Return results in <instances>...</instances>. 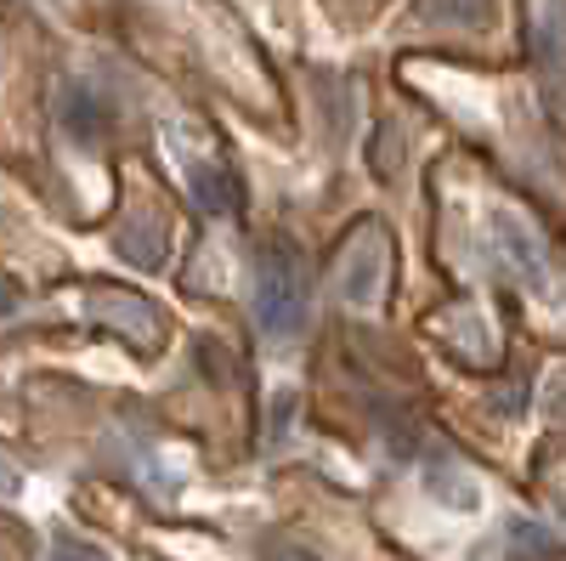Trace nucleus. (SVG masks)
<instances>
[{"mask_svg":"<svg viewBox=\"0 0 566 561\" xmlns=\"http://www.w3.org/2000/svg\"><path fill=\"white\" fill-rule=\"evenodd\" d=\"M63 120H69L74 136H97V131H103V103H97V97H85V91L74 85L69 97H63Z\"/></svg>","mask_w":566,"mask_h":561,"instance_id":"7","label":"nucleus"},{"mask_svg":"<svg viewBox=\"0 0 566 561\" xmlns=\"http://www.w3.org/2000/svg\"><path fill=\"white\" fill-rule=\"evenodd\" d=\"M272 561H323V555L306 550V544H283V550H272Z\"/></svg>","mask_w":566,"mask_h":561,"instance_id":"10","label":"nucleus"},{"mask_svg":"<svg viewBox=\"0 0 566 561\" xmlns=\"http://www.w3.org/2000/svg\"><path fill=\"white\" fill-rule=\"evenodd\" d=\"M255 318L266 335H301L312 318V278L295 245H272L255 261Z\"/></svg>","mask_w":566,"mask_h":561,"instance_id":"1","label":"nucleus"},{"mask_svg":"<svg viewBox=\"0 0 566 561\" xmlns=\"http://www.w3.org/2000/svg\"><path fill=\"white\" fill-rule=\"evenodd\" d=\"M52 561H108L97 544H85L74 533H52Z\"/></svg>","mask_w":566,"mask_h":561,"instance_id":"8","label":"nucleus"},{"mask_svg":"<svg viewBox=\"0 0 566 561\" xmlns=\"http://www.w3.org/2000/svg\"><path fill=\"white\" fill-rule=\"evenodd\" d=\"M187 187H193V205L205 216H232V210H239V176H232L221 159L187 165Z\"/></svg>","mask_w":566,"mask_h":561,"instance_id":"4","label":"nucleus"},{"mask_svg":"<svg viewBox=\"0 0 566 561\" xmlns=\"http://www.w3.org/2000/svg\"><path fill=\"white\" fill-rule=\"evenodd\" d=\"M386 250H391V245H386V232L374 227V221L352 227V239L340 245V261H335V295H340L352 312H368L374 301H380V290H386V267H391Z\"/></svg>","mask_w":566,"mask_h":561,"instance_id":"2","label":"nucleus"},{"mask_svg":"<svg viewBox=\"0 0 566 561\" xmlns=\"http://www.w3.org/2000/svg\"><path fill=\"white\" fill-rule=\"evenodd\" d=\"M12 488H18V482H12V477H7V471H0V494H12Z\"/></svg>","mask_w":566,"mask_h":561,"instance_id":"11","label":"nucleus"},{"mask_svg":"<svg viewBox=\"0 0 566 561\" xmlns=\"http://www.w3.org/2000/svg\"><path fill=\"white\" fill-rule=\"evenodd\" d=\"M119 256L136 261V267H148V272H159V267H165V221H159L154 210H136V216L119 227Z\"/></svg>","mask_w":566,"mask_h":561,"instance_id":"5","label":"nucleus"},{"mask_svg":"<svg viewBox=\"0 0 566 561\" xmlns=\"http://www.w3.org/2000/svg\"><path fill=\"white\" fill-rule=\"evenodd\" d=\"M413 23H424V29H488L493 0H413Z\"/></svg>","mask_w":566,"mask_h":561,"instance_id":"6","label":"nucleus"},{"mask_svg":"<svg viewBox=\"0 0 566 561\" xmlns=\"http://www.w3.org/2000/svg\"><path fill=\"white\" fill-rule=\"evenodd\" d=\"M85 318L103 323V330H114V335H125L136 352H154V346L165 341L159 307H154L148 295L125 290V284H91V290H85Z\"/></svg>","mask_w":566,"mask_h":561,"instance_id":"3","label":"nucleus"},{"mask_svg":"<svg viewBox=\"0 0 566 561\" xmlns=\"http://www.w3.org/2000/svg\"><path fill=\"white\" fill-rule=\"evenodd\" d=\"M549 419H560V426H566V374H555V381H549Z\"/></svg>","mask_w":566,"mask_h":561,"instance_id":"9","label":"nucleus"}]
</instances>
